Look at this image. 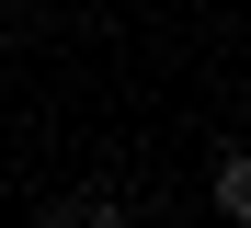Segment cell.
I'll return each mask as SVG.
<instances>
[{
    "instance_id": "obj_1",
    "label": "cell",
    "mask_w": 251,
    "mask_h": 228,
    "mask_svg": "<svg viewBox=\"0 0 251 228\" xmlns=\"http://www.w3.org/2000/svg\"><path fill=\"white\" fill-rule=\"evenodd\" d=\"M205 205L251 228V149H217V182H205Z\"/></svg>"
}]
</instances>
